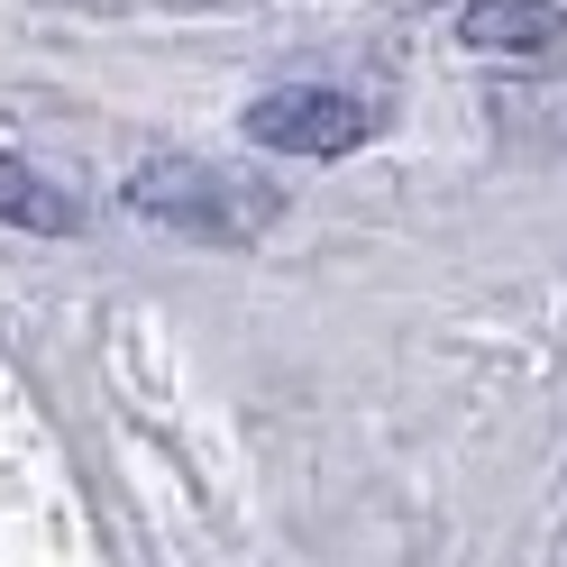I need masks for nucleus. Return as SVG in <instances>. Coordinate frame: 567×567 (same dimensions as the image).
Masks as SVG:
<instances>
[{
    "label": "nucleus",
    "instance_id": "nucleus-1",
    "mask_svg": "<svg viewBox=\"0 0 567 567\" xmlns=\"http://www.w3.org/2000/svg\"><path fill=\"white\" fill-rule=\"evenodd\" d=\"M128 210H147L165 229H193V238H257L275 220V193L210 156H156L128 174Z\"/></svg>",
    "mask_w": 567,
    "mask_h": 567
},
{
    "label": "nucleus",
    "instance_id": "nucleus-2",
    "mask_svg": "<svg viewBox=\"0 0 567 567\" xmlns=\"http://www.w3.org/2000/svg\"><path fill=\"white\" fill-rule=\"evenodd\" d=\"M367 128H375V111L330 83H284L266 101H247V137L275 156H348V147H367Z\"/></svg>",
    "mask_w": 567,
    "mask_h": 567
},
{
    "label": "nucleus",
    "instance_id": "nucleus-3",
    "mask_svg": "<svg viewBox=\"0 0 567 567\" xmlns=\"http://www.w3.org/2000/svg\"><path fill=\"white\" fill-rule=\"evenodd\" d=\"M457 38L485 55H530L567 38V0H467L457 10Z\"/></svg>",
    "mask_w": 567,
    "mask_h": 567
},
{
    "label": "nucleus",
    "instance_id": "nucleus-4",
    "mask_svg": "<svg viewBox=\"0 0 567 567\" xmlns=\"http://www.w3.org/2000/svg\"><path fill=\"white\" fill-rule=\"evenodd\" d=\"M0 220H19V229H38V238H64L74 229V202H64L38 165H19V156H0Z\"/></svg>",
    "mask_w": 567,
    "mask_h": 567
}]
</instances>
